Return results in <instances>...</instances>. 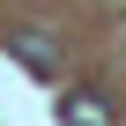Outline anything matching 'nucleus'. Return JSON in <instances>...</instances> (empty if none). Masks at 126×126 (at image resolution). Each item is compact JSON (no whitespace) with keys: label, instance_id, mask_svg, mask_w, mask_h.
<instances>
[{"label":"nucleus","instance_id":"1","mask_svg":"<svg viewBox=\"0 0 126 126\" xmlns=\"http://www.w3.org/2000/svg\"><path fill=\"white\" fill-rule=\"evenodd\" d=\"M8 52H15V67L37 74V82L59 74V37H45V30H8Z\"/></svg>","mask_w":126,"mask_h":126},{"label":"nucleus","instance_id":"2","mask_svg":"<svg viewBox=\"0 0 126 126\" xmlns=\"http://www.w3.org/2000/svg\"><path fill=\"white\" fill-rule=\"evenodd\" d=\"M59 126H111V104L96 89H67L59 96Z\"/></svg>","mask_w":126,"mask_h":126}]
</instances>
